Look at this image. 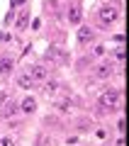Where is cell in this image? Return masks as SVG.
<instances>
[{
    "instance_id": "1",
    "label": "cell",
    "mask_w": 129,
    "mask_h": 146,
    "mask_svg": "<svg viewBox=\"0 0 129 146\" xmlns=\"http://www.w3.org/2000/svg\"><path fill=\"white\" fill-rule=\"evenodd\" d=\"M119 102H122V93H119L117 88H110V90H102L98 98V105L102 112H114V110L119 107Z\"/></svg>"
},
{
    "instance_id": "2",
    "label": "cell",
    "mask_w": 129,
    "mask_h": 146,
    "mask_svg": "<svg viewBox=\"0 0 129 146\" xmlns=\"http://www.w3.org/2000/svg\"><path fill=\"white\" fill-rule=\"evenodd\" d=\"M98 20H100V25H102V27H112L114 22L119 20V7L105 3V5L98 10Z\"/></svg>"
},
{
    "instance_id": "3",
    "label": "cell",
    "mask_w": 129,
    "mask_h": 146,
    "mask_svg": "<svg viewBox=\"0 0 129 146\" xmlns=\"http://www.w3.org/2000/svg\"><path fill=\"white\" fill-rule=\"evenodd\" d=\"M114 68H117V66H114V61H112V58H102L100 63H95L93 76H95L98 80H105V78H110V76L114 73Z\"/></svg>"
},
{
    "instance_id": "4",
    "label": "cell",
    "mask_w": 129,
    "mask_h": 146,
    "mask_svg": "<svg viewBox=\"0 0 129 146\" xmlns=\"http://www.w3.org/2000/svg\"><path fill=\"white\" fill-rule=\"evenodd\" d=\"M17 115H20V102H15V100H7V102L0 107V119H5V122L15 119Z\"/></svg>"
},
{
    "instance_id": "5",
    "label": "cell",
    "mask_w": 129,
    "mask_h": 146,
    "mask_svg": "<svg viewBox=\"0 0 129 146\" xmlns=\"http://www.w3.org/2000/svg\"><path fill=\"white\" fill-rule=\"evenodd\" d=\"M32 78V83H44V80L49 78V68L44 66V63H34V66L29 68V73H27Z\"/></svg>"
},
{
    "instance_id": "6",
    "label": "cell",
    "mask_w": 129,
    "mask_h": 146,
    "mask_svg": "<svg viewBox=\"0 0 129 146\" xmlns=\"http://www.w3.org/2000/svg\"><path fill=\"white\" fill-rule=\"evenodd\" d=\"M68 22L71 25H80L83 22V7L78 0H71V5H68Z\"/></svg>"
},
{
    "instance_id": "7",
    "label": "cell",
    "mask_w": 129,
    "mask_h": 146,
    "mask_svg": "<svg viewBox=\"0 0 129 146\" xmlns=\"http://www.w3.org/2000/svg\"><path fill=\"white\" fill-rule=\"evenodd\" d=\"M37 112V98H32V95H25L22 98V102H20V115H34Z\"/></svg>"
},
{
    "instance_id": "8",
    "label": "cell",
    "mask_w": 129,
    "mask_h": 146,
    "mask_svg": "<svg viewBox=\"0 0 129 146\" xmlns=\"http://www.w3.org/2000/svg\"><path fill=\"white\" fill-rule=\"evenodd\" d=\"M102 56H105V46L102 44H93L85 58H90V63H93V61H98V58H102Z\"/></svg>"
},
{
    "instance_id": "9",
    "label": "cell",
    "mask_w": 129,
    "mask_h": 146,
    "mask_svg": "<svg viewBox=\"0 0 129 146\" xmlns=\"http://www.w3.org/2000/svg\"><path fill=\"white\" fill-rule=\"evenodd\" d=\"M10 73H12V58L3 56L0 58V76H10Z\"/></svg>"
},
{
    "instance_id": "10",
    "label": "cell",
    "mask_w": 129,
    "mask_h": 146,
    "mask_svg": "<svg viewBox=\"0 0 129 146\" xmlns=\"http://www.w3.org/2000/svg\"><path fill=\"white\" fill-rule=\"evenodd\" d=\"M78 39H80L83 44L93 42V32H90V27H80V32H78Z\"/></svg>"
},
{
    "instance_id": "11",
    "label": "cell",
    "mask_w": 129,
    "mask_h": 146,
    "mask_svg": "<svg viewBox=\"0 0 129 146\" xmlns=\"http://www.w3.org/2000/svg\"><path fill=\"white\" fill-rule=\"evenodd\" d=\"M56 90H59V83H56V80H51V78L44 80V93H47V95H54Z\"/></svg>"
},
{
    "instance_id": "12",
    "label": "cell",
    "mask_w": 129,
    "mask_h": 146,
    "mask_svg": "<svg viewBox=\"0 0 129 146\" xmlns=\"http://www.w3.org/2000/svg\"><path fill=\"white\" fill-rule=\"evenodd\" d=\"M17 85H20V88H25V90H29L34 83H32V78H29V76L25 73V76H20V78H17Z\"/></svg>"
},
{
    "instance_id": "13",
    "label": "cell",
    "mask_w": 129,
    "mask_h": 146,
    "mask_svg": "<svg viewBox=\"0 0 129 146\" xmlns=\"http://www.w3.org/2000/svg\"><path fill=\"white\" fill-rule=\"evenodd\" d=\"M0 146H17V139H15V136H10V134H7V136H0Z\"/></svg>"
},
{
    "instance_id": "14",
    "label": "cell",
    "mask_w": 129,
    "mask_h": 146,
    "mask_svg": "<svg viewBox=\"0 0 129 146\" xmlns=\"http://www.w3.org/2000/svg\"><path fill=\"white\" fill-rule=\"evenodd\" d=\"M37 146H51V144H49V136H47V134H39V139H37Z\"/></svg>"
},
{
    "instance_id": "15",
    "label": "cell",
    "mask_w": 129,
    "mask_h": 146,
    "mask_svg": "<svg viewBox=\"0 0 129 146\" xmlns=\"http://www.w3.org/2000/svg\"><path fill=\"white\" fill-rule=\"evenodd\" d=\"M7 100H10V98H7V93H0V107H3V105H5Z\"/></svg>"
}]
</instances>
